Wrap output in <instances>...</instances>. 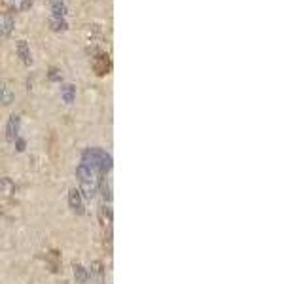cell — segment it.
Here are the masks:
<instances>
[{
  "label": "cell",
  "mask_w": 303,
  "mask_h": 284,
  "mask_svg": "<svg viewBox=\"0 0 303 284\" xmlns=\"http://www.w3.org/2000/svg\"><path fill=\"white\" fill-rule=\"evenodd\" d=\"M47 76H49V80H51V82H61V80H63L61 72L57 70V68H51V70H49V74H47Z\"/></svg>",
  "instance_id": "cell-12"
},
{
  "label": "cell",
  "mask_w": 303,
  "mask_h": 284,
  "mask_svg": "<svg viewBox=\"0 0 303 284\" xmlns=\"http://www.w3.org/2000/svg\"><path fill=\"white\" fill-rule=\"evenodd\" d=\"M51 29L57 32L67 31V29H69V23H67L65 17H51Z\"/></svg>",
  "instance_id": "cell-11"
},
{
  "label": "cell",
  "mask_w": 303,
  "mask_h": 284,
  "mask_svg": "<svg viewBox=\"0 0 303 284\" xmlns=\"http://www.w3.org/2000/svg\"><path fill=\"white\" fill-rule=\"evenodd\" d=\"M16 49H17V55L21 57V61H23L25 64H31L32 63L31 49H29V46H27V42H25V40H17Z\"/></svg>",
  "instance_id": "cell-6"
},
{
  "label": "cell",
  "mask_w": 303,
  "mask_h": 284,
  "mask_svg": "<svg viewBox=\"0 0 303 284\" xmlns=\"http://www.w3.org/2000/svg\"><path fill=\"white\" fill-rule=\"evenodd\" d=\"M72 269H74V276H76V280H78L80 284L87 282V278H89V273H87L86 267H82L80 263H74V265H72Z\"/></svg>",
  "instance_id": "cell-10"
},
{
  "label": "cell",
  "mask_w": 303,
  "mask_h": 284,
  "mask_svg": "<svg viewBox=\"0 0 303 284\" xmlns=\"http://www.w3.org/2000/svg\"><path fill=\"white\" fill-rule=\"evenodd\" d=\"M82 163L91 167L93 171L101 174L112 173V156L101 148H86L82 154Z\"/></svg>",
  "instance_id": "cell-2"
},
{
  "label": "cell",
  "mask_w": 303,
  "mask_h": 284,
  "mask_svg": "<svg viewBox=\"0 0 303 284\" xmlns=\"http://www.w3.org/2000/svg\"><path fill=\"white\" fill-rule=\"evenodd\" d=\"M69 205L76 214H84V195L78 188H72L69 191Z\"/></svg>",
  "instance_id": "cell-4"
},
{
  "label": "cell",
  "mask_w": 303,
  "mask_h": 284,
  "mask_svg": "<svg viewBox=\"0 0 303 284\" xmlns=\"http://www.w3.org/2000/svg\"><path fill=\"white\" fill-rule=\"evenodd\" d=\"M14 91H12V87L8 84H4V82H0V104H4V106H8V104L14 103Z\"/></svg>",
  "instance_id": "cell-7"
},
{
  "label": "cell",
  "mask_w": 303,
  "mask_h": 284,
  "mask_svg": "<svg viewBox=\"0 0 303 284\" xmlns=\"http://www.w3.org/2000/svg\"><path fill=\"white\" fill-rule=\"evenodd\" d=\"M61 95H63V101L67 104H72L74 103V99H76V87L72 86V84H67V86L61 87Z\"/></svg>",
  "instance_id": "cell-8"
},
{
  "label": "cell",
  "mask_w": 303,
  "mask_h": 284,
  "mask_svg": "<svg viewBox=\"0 0 303 284\" xmlns=\"http://www.w3.org/2000/svg\"><path fill=\"white\" fill-rule=\"evenodd\" d=\"M14 142H16V146H17V150H19V152L25 150V140H23V138H19V136H17Z\"/></svg>",
  "instance_id": "cell-13"
},
{
  "label": "cell",
  "mask_w": 303,
  "mask_h": 284,
  "mask_svg": "<svg viewBox=\"0 0 303 284\" xmlns=\"http://www.w3.org/2000/svg\"><path fill=\"white\" fill-rule=\"evenodd\" d=\"M89 53L93 55V68L99 76H106L112 70V61H110L108 53L99 51V49H89Z\"/></svg>",
  "instance_id": "cell-3"
},
{
  "label": "cell",
  "mask_w": 303,
  "mask_h": 284,
  "mask_svg": "<svg viewBox=\"0 0 303 284\" xmlns=\"http://www.w3.org/2000/svg\"><path fill=\"white\" fill-rule=\"evenodd\" d=\"M76 176H78V184H80V191H82V195L84 199L87 201H91L95 199L97 195V191H99V180H101V174L93 171L91 167L84 165L82 161H80V165L76 167Z\"/></svg>",
  "instance_id": "cell-1"
},
{
  "label": "cell",
  "mask_w": 303,
  "mask_h": 284,
  "mask_svg": "<svg viewBox=\"0 0 303 284\" xmlns=\"http://www.w3.org/2000/svg\"><path fill=\"white\" fill-rule=\"evenodd\" d=\"M0 36H4V34H2V31H0Z\"/></svg>",
  "instance_id": "cell-14"
},
{
  "label": "cell",
  "mask_w": 303,
  "mask_h": 284,
  "mask_svg": "<svg viewBox=\"0 0 303 284\" xmlns=\"http://www.w3.org/2000/svg\"><path fill=\"white\" fill-rule=\"evenodd\" d=\"M19 127H21V119L19 116H10L8 123H6V140L14 142L19 136Z\"/></svg>",
  "instance_id": "cell-5"
},
{
  "label": "cell",
  "mask_w": 303,
  "mask_h": 284,
  "mask_svg": "<svg viewBox=\"0 0 303 284\" xmlns=\"http://www.w3.org/2000/svg\"><path fill=\"white\" fill-rule=\"evenodd\" d=\"M51 12H53V17H65L67 16V2L65 0H51Z\"/></svg>",
  "instance_id": "cell-9"
}]
</instances>
